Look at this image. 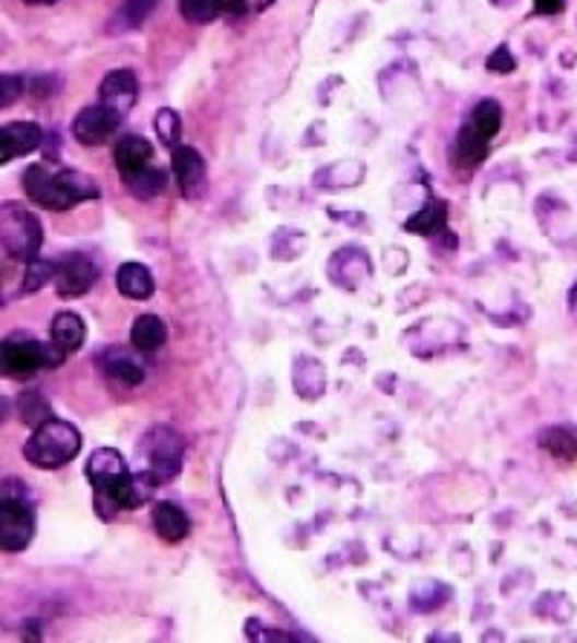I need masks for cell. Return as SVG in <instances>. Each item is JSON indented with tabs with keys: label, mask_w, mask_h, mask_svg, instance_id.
Wrapping results in <instances>:
<instances>
[{
	"label": "cell",
	"mask_w": 577,
	"mask_h": 643,
	"mask_svg": "<svg viewBox=\"0 0 577 643\" xmlns=\"http://www.w3.org/2000/svg\"><path fill=\"white\" fill-rule=\"evenodd\" d=\"M26 197L49 211H67L87 200H98V182L81 170H52L49 165H30L24 174Z\"/></svg>",
	"instance_id": "obj_1"
},
{
	"label": "cell",
	"mask_w": 577,
	"mask_h": 643,
	"mask_svg": "<svg viewBox=\"0 0 577 643\" xmlns=\"http://www.w3.org/2000/svg\"><path fill=\"white\" fill-rule=\"evenodd\" d=\"M81 451L79 427H72L64 418H49L40 427H35L33 436L24 444V459L40 471H58L70 465Z\"/></svg>",
	"instance_id": "obj_2"
},
{
	"label": "cell",
	"mask_w": 577,
	"mask_h": 643,
	"mask_svg": "<svg viewBox=\"0 0 577 643\" xmlns=\"http://www.w3.org/2000/svg\"><path fill=\"white\" fill-rule=\"evenodd\" d=\"M35 537V505L24 483L7 479L0 488V548L24 551Z\"/></svg>",
	"instance_id": "obj_3"
},
{
	"label": "cell",
	"mask_w": 577,
	"mask_h": 643,
	"mask_svg": "<svg viewBox=\"0 0 577 643\" xmlns=\"http://www.w3.org/2000/svg\"><path fill=\"white\" fill-rule=\"evenodd\" d=\"M67 349L56 344V341H35L30 335H12L0 344V364L12 379H30L38 370H56L67 361Z\"/></svg>",
	"instance_id": "obj_4"
},
{
	"label": "cell",
	"mask_w": 577,
	"mask_h": 643,
	"mask_svg": "<svg viewBox=\"0 0 577 643\" xmlns=\"http://www.w3.org/2000/svg\"><path fill=\"white\" fill-rule=\"evenodd\" d=\"M40 242H44V228L33 211H26L17 202H3L0 205V246L7 251V258L30 263L38 258Z\"/></svg>",
	"instance_id": "obj_5"
},
{
	"label": "cell",
	"mask_w": 577,
	"mask_h": 643,
	"mask_svg": "<svg viewBox=\"0 0 577 643\" xmlns=\"http://www.w3.org/2000/svg\"><path fill=\"white\" fill-rule=\"evenodd\" d=\"M139 451H142L144 462H148V471L156 476V483L165 485L170 479H177L185 453V442L177 430L153 427L151 433L142 439V444H139Z\"/></svg>",
	"instance_id": "obj_6"
},
{
	"label": "cell",
	"mask_w": 577,
	"mask_h": 643,
	"mask_svg": "<svg viewBox=\"0 0 577 643\" xmlns=\"http://www.w3.org/2000/svg\"><path fill=\"white\" fill-rule=\"evenodd\" d=\"M121 119H125V116L116 114V110H110V107H105L98 102V105L93 107H84V110L75 116V121H72V136H75V142H81V145L87 147L105 145V142H110V139L116 136Z\"/></svg>",
	"instance_id": "obj_7"
},
{
	"label": "cell",
	"mask_w": 577,
	"mask_h": 643,
	"mask_svg": "<svg viewBox=\"0 0 577 643\" xmlns=\"http://www.w3.org/2000/svg\"><path fill=\"white\" fill-rule=\"evenodd\" d=\"M98 281V265L84 254H70L58 263L56 272V291L61 298H81L87 295Z\"/></svg>",
	"instance_id": "obj_8"
},
{
	"label": "cell",
	"mask_w": 577,
	"mask_h": 643,
	"mask_svg": "<svg viewBox=\"0 0 577 643\" xmlns=\"http://www.w3.org/2000/svg\"><path fill=\"white\" fill-rule=\"evenodd\" d=\"M139 98V81L133 70H113L105 75L102 87H98V102L116 114H130Z\"/></svg>",
	"instance_id": "obj_9"
},
{
	"label": "cell",
	"mask_w": 577,
	"mask_h": 643,
	"mask_svg": "<svg viewBox=\"0 0 577 643\" xmlns=\"http://www.w3.org/2000/svg\"><path fill=\"white\" fill-rule=\"evenodd\" d=\"M40 142H44V130L35 121H9L0 130V162L9 165L17 156L38 151Z\"/></svg>",
	"instance_id": "obj_10"
},
{
	"label": "cell",
	"mask_w": 577,
	"mask_h": 643,
	"mask_svg": "<svg viewBox=\"0 0 577 643\" xmlns=\"http://www.w3.org/2000/svg\"><path fill=\"white\" fill-rule=\"evenodd\" d=\"M84 471H87V479L93 483V491L113 488V485H119L130 474L125 456L119 451H113V448H98V451L90 453Z\"/></svg>",
	"instance_id": "obj_11"
},
{
	"label": "cell",
	"mask_w": 577,
	"mask_h": 643,
	"mask_svg": "<svg viewBox=\"0 0 577 643\" xmlns=\"http://www.w3.org/2000/svg\"><path fill=\"white\" fill-rule=\"evenodd\" d=\"M113 162H116V168H119L121 179L125 177H133V174H139V170L151 168L153 162V147L148 139L142 136H121L119 142H116V147H113Z\"/></svg>",
	"instance_id": "obj_12"
},
{
	"label": "cell",
	"mask_w": 577,
	"mask_h": 643,
	"mask_svg": "<svg viewBox=\"0 0 577 643\" xmlns=\"http://www.w3.org/2000/svg\"><path fill=\"white\" fill-rule=\"evenodd\" d=\"M170 168H174V177H177L182 191L191 193L197 191V188L205 186V159H202L193 147H174V151H170Z\"/></svg>",
	"instance_id": "obj_13"
},
{
	"label": "cell",
	"mask_w": 577,
	"mask_h": 643,
	"mask_svg": "<svg viewBox=\"0 0 577 643\" xmlns=\"http://www.w3.org/2000/svg\"><path fill=\"white\" fill-rule=\"evenodd\" d=\"M153 528L165 543H179L191 534V520L185 514L182 508L174 505V502H156L153 505Z\"/></svg>",
	"instance_id": "obj_14"
},
{
	"label": "cell",
	"mask_w": 577,
	"mask_h": 643,
	"mask_svg": "<svg viewBox=\"0 0 577 643\" xmlns=\"http://www.w3.org/2000/svg\"><path fill=\"white\" fill-rule=\"evenodd\" d=\"M102 367H105L110 379H119L121 384L137 386L144 381V367L139 364L137 355L128 353V349H119V346H113V349L102 355Z\"/></svg>",
	"instance_id": "obj_15"
},
{
	"label": "cell",
	"mask_w": 577,
	"mask_h": 643,
	"mask_svg": "<svg viewBox=\"0 0 577 643\" xmlns=\"http://www.w3.org/2000/svg\"><path fill=\"white\" fill-rule=\"evenodd\" d=\"M168 341V326L156 314H139L130 330V346L137 353H156Z\"/></svg>",
	"instance_id": "obj_16"
},
{
	"label": "cell",
	"mask_w": 577,
	"mask_h": 643,
	"mask_svg": "<svg viewBox=\"0 0 577 643\" xmlns=\"http://www.w3.org/2000/svg\"><path fill=\"white\" fill-rule=\"evenodd\" d=\"M116 286L125 298L148 300L153 295V274L142 263H125L116 274Z\"/></svg>",
	"instance_id": "obj_17"
},
{
	"label": "cell",
	"mask_w": 577,
	"mask_h": 643,
	"mask_svg": "<svg viewBox=\"0 0 577 643\" xmlns=\"http://www.w3.org/2000/svg\"><path fill=\"white\" fill-rule=\"evenodd\" d=\"M49 338L56 341L61 349H67V353H75L87 338V326L75 312H58L52 318V326H49Z\"/></svg>",
	"instance_id": "obj_18"
},
{
	"label": "cell",
	"mask_w": 577,
	"mask_h": 643,
	"mask_svg": "<svg viewBox=\"0 0 577 643\" xmlns=\"http://www.w3.org/2000/svg\"><path fill=\"white\" fill-rule=\"evenodd\" d=\"M540 448H543L549 456L561 459V462H575L577 459V433L569 427H549L543 436H540Z\"/></svg>",
	"instance_id": "obj_19"
},
{
	"label": "cell",
	"mask_w": 577,
	"mask_h": 643,
	"mask_svg": "<svg viewBox=\"0 0 577 643\" xmlns=\"http://www.w3.org/2000/svg\"><path fill=\"white\" fill-rule=\"evenodd\" d=\"M448 223V205L441 200H427L425 209L416 211L413 217L408 219V231L425 234V237H433V234H439Z\"/></svg>",
	"instance_id": "obj_20"
},
{
	"label": "cell",
	"mask_w": 577,
	"mask_h": 643,
	"mask_svg": "<svg viewBox=\"0 0 577 643\" xmlns=\"http://www.w3.org/2000/svg\"><path fill=\"white\" fill-rule=\"evenodd\" d=\"M488 142L491 139L480 136L471 124H466L457 136V159L462 162V165H468V168L480 165V162L488 156Z\"/></svg>",
	"instance_id": "obj_21"
},
{
	"label": "cell",
	"mask_w": 577,
	"mask_h": 643,
	"mask_svg": "<svg viewBox=\"0 0 577 643\" xmlns=\"http://www.w3.org/2000/svg\"><path fill=\"white\" fill-rule=\"evenodd\" d=\"M468 124H471L480 136L494 139L499 133V128H503V107H499L494 98H485V102H480V105L473 107Z\"/></svg>",
	"instance_id": "obj_22"
},
{
	"label": "cell",
	"mask_w": 577,
	"mask_h": 643,
	"mask_svg": "<svg viewBox=\"0 0 577 643\" xmlns=\"http://www.w3.org/2000/svg\"><path fill=\"white\" fill-rule=\"evenodd\" d=\"M165 182H168L165 170L153 168V165L151 168L139 170V174H133V177H125L128 191L133 193V197H139V200H153V197H160V193L165 191Z\"/></svg>",
	"instance_id": "obj_23"
},
{
	"label": "cell",
	"mask_w": 577,
	"mask_h": 643,
	"mask_svg": "<svg viewBox=\"0 0 577 643\" xmlns=\"http://www.w3.org/2000/svg\"><path fill=\"white\" fill-rule=\"evenodd\" d=\"M56 272H58V263H52V260L47 258L30 260L24 272V283H21V291H24V295L40 291L47 283H56Z\"/></svg>",
	"instance_id": "obj_24"
},
{
	"label": "cell",
	"mask_w": 577,
	"mask_h": 643,
	"mask_svg": "<svg viewBox=\"0 0 577 643\" xmlns=\"http://www.w3.org/2000/svg\"><path fill=\"white\" fill-rule=\"evenodd\" d=\"M17 416H21L24 425H30L35 430V427H40L44 421H49L52 413H49L47 398H44L38 390H33V393H24L21 398H17Z\"/></svg>",
	"instance_id": "obj_25"
},
{
	"label": "cell",
	"mask_w": 577,
	"mask_h": 643,
	"mask_svg": "<svg viewBox=\"0 0 577 643\" xmlns=\"http://www.w3.org/2000/svg\"><path fill=\"white\" fill-rule=\"evenodd\" d=\"M153 7H156V0H125L119 15L113 17V29H137L148 21Z\"/></svg>",
	"instance_id": "obj_26"
},
{
	"label": "cell",
	"mask_w": 577,
	"mask_h": 643,
	"mask_svg": "<svg viewBox=\"0 0 577 643\" xmlns=\"http://www.w3.org/2000/svg\"><path fill=\"white\" fill-rule=\"evenodd\" d=\"M225 7H228V0H179V12L191 24H209L223 15Z\"/></svg>",
	"instance_id": "obj_27"
},
{
	"label": "cell",
	"mask_w": 577,
	"mask_h": 643,
	"mask_svg": "<svg viewBox=\"0 0 577 643\" xmlns=\"http://www.w3.org/2000/svg\"><path fill=\"white\" fill-rule=\"evenodd\" d=\"M156 136L162 139V145L165 147H179L182 142V119H179L177 110H170V107H162L160 114H156Z\"/></svg>",
	"instance_id": "obj_28"
},
{
	"label": "cell",
	"mask_w": 577,
	"mask_h": 643,
	"mask_svg": "<svg viewBox=\"0 0 577 643\" xmlns=\"http://www.w3.org/2000/svg\"><path fill=\"white\" fill-rule=\"evenodd\" d=\"M24 90H26L24 75H15V73L0 75V107L15 105L17 96H24Z\"/></svg>",
	"instance_id": "obj_29"
},
{
	"label": "cell",
	"mask_w": 577,
	"mask_h": 643,
	"mask_svg": "<svg viewBox=\"0 0 577 643\" xmlns=\"http://www.w3.org/2000/svg\"><path fill=\"white\" fill-rule=\"evenodd\" d=\"M485 67H488L491 73L505 75V73H511L514 67H517V61H514V56H511V52H508V47H497V49H494V52H491V56H488V61H485Z\"/></svg>",
	"instance_id": "obj_30"
},
{
	"label": "cell",
	"mask_w": 577,
	"mask_h": 643,
	"mask_svg": "<svg viewBox=\"0 0 577 643\" xmlns=\"http://www.w3.org/2000/svg\"><path fill=\"white\" fill-rule=\"evenodd\" d=\"M272 3V0H228V9L234 12H260Z\"/></svg>",
	"instance_id": "obj_31"
},
{
	"label": "cell",
	"mask_w": 577,
	"mask_h": 643,
	"mask_svg": "<svg viewBox=\"0 0 577 643\" xmlns=\"http://www.w3.org/2000/svg\"><path fill=\"white\" fill-rule=\"evenodd\" d=\"M566 7V0H534V9H538L540 15H557Z\"/></svg>",
	"instance_id": "obj_32"
},
{
	"label": "cell",
	"mask_w": 577,
	"mask_h": 643,
	"mask_svg": "<svg viewBox=\"0 0 577 643\" xmlns=\"http://www.w3.org/2000/svg\"><path fill=\"white\" fill-rule=\"evenodd\" d=\"M569 309H572V314L577 318V286L569 291Z\"/></svg>",
	"instance_id": "obj_33"
},
{
	"label": "cell",
	"mask_w": 577,
	"mask_h": 643,
	"mask_svg": "<svg viewBox=\"0 0 577 643\" xmlns=\"http://www.w3.org/2000/svg\"><path fill=\"white\" fill-rule=\"evenodd\" d=\"M30 7H49V3H56V0H26Z\"/></svg>",
	"instance_id": "obj_34"
}]
</instances>
